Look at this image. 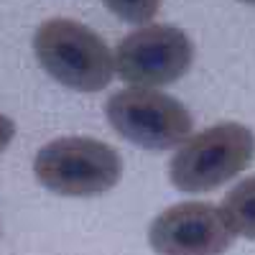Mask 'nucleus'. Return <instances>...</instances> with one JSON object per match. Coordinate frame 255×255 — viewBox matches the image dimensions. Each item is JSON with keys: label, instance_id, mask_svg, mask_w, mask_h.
<instances>
[{"label": "nucleus", "instance_id": "1a4fd4ad", "mask_svg": "<svg viewBox=\"0 0 255 255\" xmlns=\"http://www.w3.org/2000/svg\"><path fill=\"white\" fill-rule=\"evenodd\" d=\"M13 138H15V123L8 115L0 113V153H3L5 148L13 143Z\"/></svg>", "mask_w": 255, "mask_h": 255}, {"label": "nucleus", "instance_id": "39448f33", "mask_svg": "<svg viewBox=\"0 0 255 255\" xmlns=\"http://www.w3.org/2000/svg\"><path fill=\"white\" fill-rule=\"evenodd\" d=\"M113 61L115 74L123 82L153 90L174 84L189 72L194 61V44L176 26L148 23L120 41Z\"/></svg>", "mask_w": 255, "mask_h": 255}, {"label": "nucleus", "instance_id": "f257e3e1", "mask_svg": "<svg viewBox=\"0 0 255 255\" xmlns=\"http://www.w3.org/2000/svg\"><path fill=\"white\" fill-rule=\"evenodd\" d=\"M33 54L49 77L77 92H100L115 77L108 44L72 18H49L33 33Z\"/></svg>", "mask_w": 255, "mask_h": 255}, {"label": "nucleus", "instance_id": "423d86ee", "mask_svg": "<svg viewBox=\"0 0 255 255\" xmlns=\"http://www.w3.org/2000/svg\"><path fill=\"white\" fill-rule=\"evenodd\" d=\"M232 240L220 207L199 199L166 207L148 227V245L156 255H225Z\"/></svg>", "mask_w": 255, "mask_h": 255}, {"label": "nucleus", "instance_id": "20e7f679", "mask_svg": "<svg viewBox=\"0 0 255 255\" xmlns=\"http://www.w3.org/2000/svg\"><path fill=\"white\" fill-rule=\"evenodd\" d=\"M105 118L113 130L145 151H171L191 138V120L184 105L156 90L125 87L105 102Z\"/></svg>", "mask_w": 255, "mask_h": 255}, {"label": "nucleus", "instance_id": "f03ea898", "mask_svg": "<svg viewBox=\"0 0 255 255\" xmlns=\"http://www.w3.org/2000/svg\"><path fill=\"white\" fill-rule=\"evenodd\" d=\"M255 158L248 125L227 120L194 133L168 163V181L184 194H204L243 174Z\"/></svg>", "mask_w": 255, "mask_h": 255}, {"label": "nucleus", "instance_id": "0eeeda50", "mask_svg": "<svg viewBox=\"0 0 255 255\" xmlns=\"http://www.w3.org/2000/svg\"><path fill=\"white\" fill-rule=\"evenodd\" d=\"M220 212L235 238L255 240V176L232 186L220 204Z\"/></svg>", "mask_w": 255, "mask_h": 255}, {"label": "nucleus", "instance_id": "7ed1b4c3", "mask_svg": "<svg viewBox=\"0 0 255 255\" xmlns=\"http://www.w3.org/2000/svg\"><path fill=\"white\" fill-rule=\"evenodd\" d=\"M36 181L59 197H100L118 186L123 158L113 145L97 138H56L38 148L33 158Z\"/></svg>", "mask_w": 255, "mask_h": 255}, {"label": "nucleus", "instance_id": "6e6552de", "mask_svg": "<svg viewBox=\"0 0 255 255\" xmlns=\"http://www.w3.org/2000/svg\"><path fill=\"white\" fill-rule=\"evenodd\" d=\"M102 5L125 23L145 26L161 10V0H102Z\"/></svg>", "mask_w": 255, "mask_h": 255}, {"label": "nucleus", "instance_id": "9d476101", "mask_svg": "<svg viewBox=\"0 0 255 255\" xmlns=\"http://www.w3.org/2000/svg\"><path fill=\"white\" fill-rule=\"evenodd\" d=\"M240 3H245V5H255V0H240Z\"/></svg>", "mask_w": 255, "mask_h": 255}]
</instances>
